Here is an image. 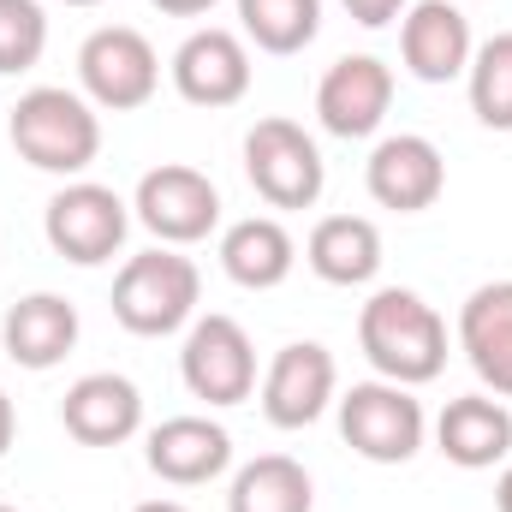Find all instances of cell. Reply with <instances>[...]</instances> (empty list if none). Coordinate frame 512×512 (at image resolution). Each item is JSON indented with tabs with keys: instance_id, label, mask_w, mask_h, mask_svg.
Listing matches in <instances>:
<instances>
[{
	"instance_id": "1",
	"label": "cell",
	"mask_w": 512,
	"mask_h": 512,
	"mask_svg": "<svg viewBox=\"0 0 512 512\" xmlns=\"http://www.w3.org/2000/svg\"><path fill=\"white\" fill-rule=\"evenodd\" d=\"M358 346L382 382L423 387L447 370V322L405 286H382L358 310Z\"/></svg>"
},
{
	"instance_id": "2",
	"label": "cell",
	"mask_w": 512,
	"mask_h": 512,
	"mask_svg": "<svg viewBox=\"0 0 512 512\" xmlns=\"http://www.w3.org/2000/svg\"><path fill=\"white\" fill-rule=\"evenodd\" d=\"M12 149L36 167V173H84L102 155V120L78 90L60 84H36L18 96L12 108Z\"/></svg>"
},
{
	"instance_id": "3",
	"label": "cell",
	"mask_w": 512,
	"mask_h": 512,
	"mask_svg": "<svg viewBox=\"0 0 512 512\" xmlns=\"http://www.w3.org/2000/svg\"><path fill=\"white\" fill-rule=\"evenodd\" d=\"M197 292H203V274L197 262L179 251H143L131 256L114 280V322L126 334H143V340H161L173 328L191 322L197 310Z\"/></svg>"
},
{
	"instance_id": "4",
	"label": "cell",
	"mask_w": 512,
	"mask_h": 512,
	"mask_svg": "<svg viewBox=\"0 0 512 512\" xmlns=\"http://www.w3.org/2000/svg\"><path fill=\"white\" fill-rule=\"evenodd\" d=\"M245 173L268 209H316V197L328 185L316 137L292 120H256L245 137Z\"/></svg>"
},
{
	"instance_id": "5",
	"label": "cell",
	"mask_w": 512,
	"mask_h": 512,
	"mask_svg": "<svg viewBox=\"0 0 512 512\" xmlns=\"http://www.w3.org/2000/svg\"><path fill=\"white\" fill-rule=\"evenodd\" d=\"M423 429H429L423 405L411 399V387H399V382H352V393L340 399V435L370 465L417 459Z\"/></svg>"
},
{
	"instance_id": "6",
	"label": "cell",
	"mask_w": 512,
	"mask_h": 512,
	"mask_svg": "<svg viewBox=\"0 0 512 512\" xmlns=\"http://www.w3.org/2000/svg\"><path fill=\"white\" fill-rule=\"evenodd\" d=\"M131 209L120 191L96 185V179H72L66 191L48 197V215H42V233L54 256L78 262V268H96V262H114V251L126 245Z\"/></svg>"
},
{
	"instance_id": "7",
	"label": "cell",
	"mask_w": 512,
	"mask_h": 512,
	"mask_svg": "<svg viewBox=\"0 0 512 512\" xmlns=\"http://www.w3.org/2000/svg\"><path fill=\"white\" fill-rule=\"evenodd\" d=\"M78 84H84V96H90L96 108L131 114V108H143V102L155 96L161 60H155V48H149L143 30L108 24V30L84 36V48H78Z\"/></svg>"
},
{
	"instance_id": "8",
	"label": "cell",
	"mask_w": 512,
	"mask_h": 512,
	"mask_svg": "<svg viewBox=\"0 0 512 512\" xmlns=\"http://www.w3.org/2000/svg\"><path fill=\"white\" fill-rule=\"evenodd\" d=\"M137 221L161 239V245H197L215 233L221 221V191L209 173L185 167V161H161L137 179V197H131Z\"/></svg>"
},
{
	"instance_id": "9",
	"label": "cell",
	"mask_w": 512,
	"mask_h": 512,
	"mask_svg": "<svg viewBox=\"0 0 512 512\" xmlns=\"http://www.w3.org/2000/svg\"><path fill=\"white\" fill-rule=\"evenodd\" d=\"M179 376H185V387H191L197 399H209V405H245L256 393L251 334H245L233 316H203V322L185 334Z\"/></svg>"
},
{
	"instance_id": "10",
	"label": "cell",
	"mask_w": 512,
	"mask_h": 512,
	"mask_svg": "<svg viewBox=\"0 0 512 512\" xmlns=\"http://www.w3.org/2000/svg\"><path fill=\"white\" fill-rule=\"evenodd\" d=\"M340 387V370H334V352L316 346V340H292L274 352L268 376H262V417L274 429H310L328 399Z\"/></svg>"
},
{
	"instance_id": "11",
	"label": "cell",
	"mask_w": 512,
	"mask_h": 512,
	"mask_svg": "<svg viewBox=\"0 0 512 512\" xmlns=\"http://www.w3.org/2000/svg\"><path fill=\"white\" fill-rule=\"evenodd\" d=\"M364 185H370V197L382 209H393V215H423L447 191V161H441V149L429 137L399 131V137H382L376 143V155L364 167Z\"/></svg>"
},
{
	"instance_id": "12",
	"label": "cell",
	"mask_w": 512,
	"mask_h": 512,
	"mask_svg": "<svg viewBox=\"0 0 512 512\" xmlns=\"http://www.w3.org/2000/svg\"><path fill=\"white\" fill-rule=\"evenodd\" d=\"M173 90L191 108H233L251 90V48L233 30H191L173 54Z\"/></svg>"
},
{
	"instance_id": "13",
	"label": "cell",
	"mask_w": 512,
	"mask_h": 512,
	"mask_svg": "<svg viewBox=\"0 0 512 512\" xmlns=\"http://www.w3.org/2000/svg\"><path fill=\"white\" fill-rule=\"evenodd\" d=\"M393 108V72H387L376 54H346L322 72L316 84V120L334 131V137H370Z\"/></svg>"
},
{
	"instance_id": "14",
	"label": "cell",
	"mask_w": 512,
	"mask_h": 512,
	"mask_svg": "<svg viewBox=\"0 0 512 512\" xmlns=\"http://www.w3.org/2000/svg\"><path fill=\"white\" fill-rule=\"evenodd\" d=\"M399 54H405V72H411L417 84H453V78L471 72L477 42H471V24H465L459 6H447V0H417V6L405 12V24H399Z\"/></svg>"
},
{
	"instance_id": "15",
	"label": "cell",
	"mask_w": 512,
	"mask_h": 512,
	"mask_svg": "<svg viewBox=\"0 0 512 512\" xmlns=\"http://www.w3.org/2000/svg\"><path fill=\"white\" fill-rule=\"evenodd\" d=\"M60 423L72 441L84 447H120L143 429V393L114 376V370H96V376H78L60 399Z\"/></svg>"
},
{
	"instance_id": "16",
	"label": "cell",
	"mask_w": 512,
	"mask_h": 512,
	"mask_svg": "<svg viewBox=\"0 0 512 512\" xmlns=\"http://www.w3.org/2000/svg\"><path fill=\"white\" fill-rule=\"evenodd\" d=\"M149 471L161 483H179V489H197L209 477H221L233 465V435L209 417H167L149 429Z\"/></svg>"
},
{
	"instance_id": "17",
	"label": "cell",
	"mask_w": 512,
	"mask_h": 512,
	"mask_svg": "<svg viewBox=\"0 0 512 512\" xmlns=\"http://www.w3.org/2000/svg\"><path fill=\"white\" fill-rule=\"evenodd\" d=\"M459 346L489 393L512 399V280H489L459 310Z\"/></svg>"
},
{
	"instance_id": "18",
	"label": "cell",
	"mask_w": 512,
	"mask_h": 512,
	"mask_svg": "<svg viewBox=\"0 0 512 512\" xmlns=\"http://www.w3.org/2000/svg\"><path fill=\"white\" fill-rule=\"evenodd\" d=\"M0 346L18 370H54L66 364V352L78 346V310L60 292H30L6 310L0 322Z\"/></svg>"
},
{
	"instance_id": "19",
	"label": "cell",
	"mask_w": 512,
	"mask_h": 512,
	"mask_svg": "<svg viewBox=\"0 0 512 512\" xmlns=\"http://www.w3.org/2000/svg\"><path fill=\"white\" fill-rule=\"evenodd\" d=\"M435 447L459 471H489V465H501L512 453V411L501 399H489V393L447 399V411L435 417Z\"/></svg>"
},
{
	"instance_id": "20",
	"label": "cell",
	"mask_w": 512,
	"mask_h": 512,
	"mask_svg": "<svg viewBox=\"0 0 512 512\" xmlns=\"http://www.w3.org/2000/svg\"><path fill=\"white\" fill-rule=\"evenodd\" d=\"M304 262L328 280V286H370L382 274V233L364 215H328L316 221Z\"/></svg>"
},
{
	"instance_id": "21",
	"label": "cell",
	"mask_w": 512,
	"mask_h": 512,
	"mask_svg": "<svg viewBox=\"0 0 512 512\" xmlns=\"http://www.w3.org/2000/svg\"><path fill=\"white\" fill-rule=\"evenodd\" d=\"M292 262H298V245L274 215H251V221L227 227V239H221V268L245 292H274L292 274Z\"/></svg>"
},
{
	"instance_id": "22",
	"label": "cell",
	"mask_w": 512,
	"mask_h": 512,
	"mask_svg": "<svg viewBox=\"0 0 512 512\" xmlns=\"http://www.w3.org/2000/svg\"><path fill=\"white\" fill-rule=\"evenodd\" d=\"M310 507H316L310 471L298 459H286V453L251 459L233 477V495H227V512H310Z\"/></svg>"
},
{
	"instance_id": "23",
	"label": "cell",
	"mask_w": 512,
	"mask_h": 512,
	"mask_svg": "<svg viewBox=\"0 0 512 512\" xmlns=\"http://www.w3.org/2000/svg\"><path fill=\"white\" fill-rule=\"evenodd\" d=\"M239 24L262 54H304L322 30V0H239Z\"/></svg>"
},
{
	"instance_id": "24",
	"label": "cell",
	"mask_w": 512,
	"mask_h": 512,
	"mask_svg": "<svg viewBox=\"0 0 512 512\" xmlns=\"http://www.w3.org/2000/svg\"><path fill=\"white\" fill-rule=\"evenodd\" d=\"M471 114L489 131H512V30L489 36L471 54Z\"/></svg>"
},
{
	"instance_id": "25",
	"label": "cell",
	"mask_w": 512,
	"mask_h": 512,
	"mask_svg": "<svg viewBox=\"0 0 512 512\" xmlns=\"http://www.w3.org/2000/svg\"><path fill=\"white\" fill-rule=\"evenodd\" d=\"M48 48V12L36 0H0V78H18Z\"/></svg>"
},
{
	"instance_id": "26",
	"label": "cell",
	"mask_w": 512,
	"mask_h": 512,
	"mask_svg": "<svg viewBox=\"0 0 512 512\" xmlns=\"http://www.w3.org/2000/svg\"><path fill=\"white\" fill-rule=\"evenodd\" d=\"M340 6H346L364 30H382V24H393V18L405 12V0H340Z\"/></svg>"
},
{
	"instance_id": "27",
	"label": "cell",
	"mask_w": 512,
	"mask_h": 512,
	"mask_svg": "<svg viewBox=\"0 0 512 512\" xmlns=\"http://www.w3.org/2000/svg\"><path fill=\"white\" fill-rule=\"evenodd\" d=\"M149 6H161L167 18H203V12H209L215 0H149Z\"/></svg>"
},
{
	"instance_id": "28",
	"label": "cell",
	"mask_w": 512,
	"mask_h": 512,
	"mask_svg": "<svg viewBox=\"0 0 512 512\" xmlns=\"http://www.w3.org/2000/svg\"><path fill=\"white\" fill-rule=\"evenodd\" d=\"M12 435H18V411H12V399H6V387H0V459H6V447H12Z\"/></svg>"
},
{
	"instance_id": "29",
	"label": "cell",
	"mask_w": 512,
	"mask_h": 512,
	"mask_svg": "<svg viewBox=\"0 0 512 512\" xmlns=\"http://www.w3.org/2000/svg\"><path fill=\"white\" fill-rule=\"evenodd\" d=\"M495 507H501V512H512V465L501 471V483H495Z\"/></svg>"
},
{
	"instance_id": "30",
	"label": "cell",
	"mask_w": 512,
	"mask_h": 512,
	"mask_svg": "<svg viewBox=\"0 0 512 512\" xmlns=\"http://www.w3.org/2000/svg\"><path fill=\"white\" fill-rule=\"evenodd\" d=\"M131 512H191V507H179V501H143V507H131Z\"/></svg>"
},
{
	"instance_id": "31",
	"label": "cell",
	"mask_w": 512,
	"mask_h": 512,
	"mask_svg": "<svg viewBox=\"0 0 512 512\" xmlns=\"http://www.w3.org/2000/svg\"><path fill=\"white\" fill-rule=\"evenodd\" d=\"M66 6H96V0H66Z\"/></svg>"
},
{
	"instance_id": "32",
	"label": "cell",
	"mask_w": 512,
	"mask_h": 512,
	"mask_svg": "<svg viewBox=\"0 0 512 512\" xmlns=\"http://www.w3.org/2000/svg\"><path fill=\"white\" fill-rule=\"evenodd\" d=\"M0 512H18V507H0Z\"/></svg>"
}]
</instances>
